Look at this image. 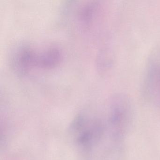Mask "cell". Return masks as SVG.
<instances>
[{
    "mask_svg": "<svg viewBox=\"0 0 160 160\" xmlns=\"http://www.w3.org/2000/svg\"><path fill=\"white\" fill-rule=\"evenodd\" d=\"M132 108L129 98L123 94L113 97L110 106V123L112 133L123 140L132 122Z\"/></svg>",
    "mask_w": 160,
    "mask_h": 160,
    "instance_id": "cell-1",
    "label": "cell"
},
{
    "mask_svg": "<svg viewBox=\"0 0 160 160\" xmlns=\"http://www.w3.org/2000/svg\"><path fill=\"white\" fill-rule=\"evenodd\" d=\"M145 98L160 104V51L152 54L149 60L143 82Z\"/></svg>",
    "mask_w": 160,
    "mask_h": 160,
    "instance_id": "cell-2",
    "label": "cell"
}]
</instances>
